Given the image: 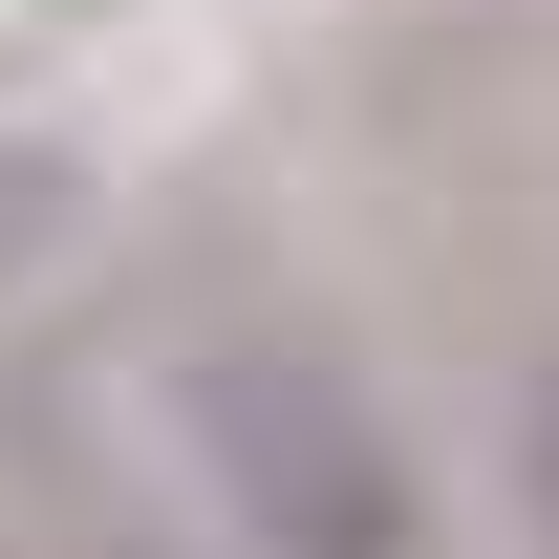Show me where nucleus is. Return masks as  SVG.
Wrapping results in <instances>:
<instances>
[{
    "label": "nucleus",
    "mask_w": 559,
    "mask_h": 559,
    "mask_svg": "<svg viewBox=\"0 0 559 559\" xmlns=\"http://www.w3.org/2000/svg\"><path fill=\"white\" fill-rule=\"evenodd\" d=\"M516 495H538V559H559V366L516 388Z\"/></svg>",
    "instance_id": "obj_2"
},
{
    "label": "nucleus",
    "mask_w": 559,
    "mask_h": 559,
    "mask_svg": "<svg viewBox=\"0 0 559 559\" xmlns=\"http://www.w3.org/2000/svg\"><path fill=\"white\" fill-rule=\"evenodd\" d=\"M173 430H194L215 516L259 559H430V474L409 430L366 409L345 345H301V323H215L194 366H173Z\"/></svg>",
    "instance_id": "obj_1"
}]
</instances>
